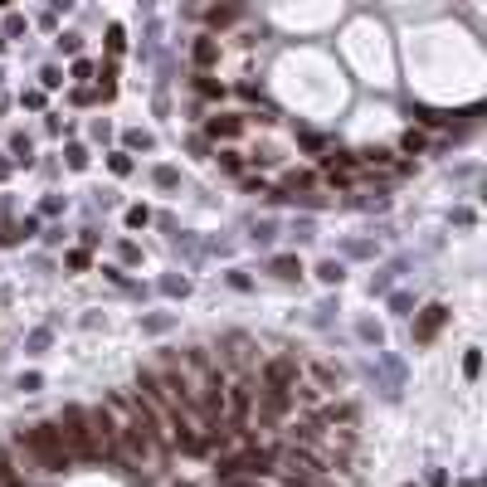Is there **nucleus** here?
I'll return each instance as SVG.
<instances>
[{"mask_svg": "<svg viewBox=\"0 0 487 487\" xmlns=\"http://www.w3.org/2000/svg\"><path fill=\"white\" fill-rule=\"evenodd\" d=\"M15 453L25 468H39V473H64L69 463H74V448L64 443V433L59 424H34L15 438Z\"/></svg>", "mask_w": 487, "mask_h": 487, "instance_id": "nucleus-1", "label": "nucleus"}, {"mask_svg": "<svg viewBox=\"0 0 487 487\" xmlns=\"http://www.w3.org/2000/svg\"><path fill=\"white\" fill-rule=\"evenodd\" d=\"M59 433H64V443L74 448V458H88V409L79 405H64V414H59Z\"/></svg>", "mask_w": 487, "mask_h": 487, "instance_id": "nucleus-2", "label": "nucleus"}, {"mask_svg": "<svg viewBox=\"0 0 487 487\" xmlns=\"http://www.w3.org/2000/svg\"><path fill=\"white\" fill-rule=\"evenodd\" d=\"M298 376H302L298 356H273L268 366H263V385H273V390H293Z\"/></svg>", "mask_w": 487, "mask_h": 487, "instance_id": "nucleus-3", "label": "nucleus"}, {"mask_svg": "<svg viewBox=\"0 0 487 487\" xmlns=\"http://www.w3.org/2000/svg\"><path fill=\"white\" fill-rule=\"evenodd\" d=\"M443 322H448V307H443V302H429V307L414 317V346H429Z\"/></svg>", "mask_w": 487, "mask_h": 487, "instance_id": "nucleus-4", "label": "nucleus"}, {"mask_svg": "<svg viewBox=\"0 0 487 487\" xmlns=\"http://www.w3.org/2000/svg\"><path fill=\"white\" fill-rule=\"evenodd\" d=\"M224 351H229V361H234L239 371H253V361H258L253 336H244V331H229V336H224Z\"/></svg>", "mask_w": 487, "mask_h": 487, "instance_id": "nucleus-5", "label": "nucleus"}, {"mask_svg": "<svg viewBox=\"0 0 487 487\" xmlns=\"http://www.w3.org/2000/svg\"><path fill=\"white\" fill-rule=\"evenodd\" d=\"M239 15H244V5H239V0H215V5L205 10V20H210V29H224V25H234Z\"/></svg>", "mask_w": 487, "mask_h": 487, "instance_id": "nucleus-6", "label": "nucleus"}, {"mask_svg": "<svg viewBox=\"0 0 487 487\" xmlns=\"http://www.w3.org/2000/svg\"><path fill=\"white\" fill-rule=\"evenodd\" d=\"M205 132L215 136V141H234V136L244 132V117H229V112H219V117H210V122H205Z\"/></svg>", "mask_w": 487, "mask_h": 487, "instance_id": "nucleus-7", "label": "nucleus"}, {"mask_svg": "<svg viewBox=\"0 0 487 487\" xmlns=\"http://www.w3.org/2000/svg\"><path fill=\"white\" fill-rule=\"evenodd\" d=\"M268 273H273V278H283V283H293V278H298V273H302L298 253H278V258H273V263H268Z\"/></svg>", "mask_w": 487, "mask_h": 487, "instance_id": "nucleus-8", "label": "nucleus"}, {"mask_svg": "<svg viewBox=\"0 0 487 487\" xmlns=\"http://www.w3.org/2000/svg\"><path fill=\"white\" fill-rule=\"evenodd\" d=\"M195 64H200V69H215V64H219V44L210 39V34L195 39Z\"/></svg>", "mask_w": 487, "mask_h": 487, "instance_id": "nucleus-9", "label": "nucleus"}, {"mask_svg": "<svg viewBox=\"0 0 487 487\" xmlns=\"http://www.w3.org/2000/svg\"><path fill=\"white\" fill-rule=\"evenodd\" d=\"M312 186H317V176H312V171H293V176L283 181V190H288V195H298V190H302V195H307V190H312Z\"/></svg>", "mask_w": 487, "mask_h": 487, "instance_id": "nucleus-10", "label": "nucleus"}, {"mask_svg": "<svg viewBox=\"0 0 487 487\" xmlns=\"http://www.w3.org/2000/svg\"><path fill=\"white\" fill-rule=\"evenodd\" d=\"M0 487H20V473L10 468V453L0 448Z\"/></svg>", "mask_w": 487, "mask_h": 487, "instance_id": "nucleus-11", "label": "nucleus"}, {"mask_svg": "<svg viewBox=\"0 0 487 487\" xmlns=\"http://www.w3.org/2000/svg\"><path fill=\"white\" fill-rule=\"evenodd\" d=\"M195 88H200L205 98H224V83H215L210 74H205V69H200V79H195Z\"/></svg>", "mask_w": 487, "mask_h": 487, "instance_id": "nucleus-12", "label": "nucleus"}, {"mask_svg": "<svg viewBox=\"0 0 487 487\" xmlns=\"http://www.w3.org/2000/svg\"><path fill=\"white\" fill-rule=\"evenodd\" d=\"M156 186H161V190H176V186H181L176 166H156Z\"/></svg>", "mask_w": 487, "mask_h": 487, "instance_id": "nucleus-13", "label": "nucleus"}, {"mask_svg": "<svg viewBox=\"0 0 487 487\" xmlns=\"http://www.w3.org/2000/svg\"><path fill=\"white\" fill-rule=\"evenodd\" d=\"M463 376H468V380H478V376H483V356H478V351H468V356H463Z\"/></svg>", "mask_w": 487, "mask_h": 487, "instance_id": "nucleus-14", "label": "nucleus"}, {"mask_svg": "<svg viewBox=\"0 0 487 487\" xmlns=\"http://www.w3.org/2000/svg\"><path fill=\"white\" fill-rule=\"evenodd\" d=\"M400 146H405V151H424V132H419V127H409V132L400 136Z\"/></svg>", "mask_w": 487, "mask_h": 487, "instance_id": "nucleus-15", "label": "nucleus"}, {"mask_svg": "<svg viewBox=\"0 0 487 487\" xmlns=\"http://www.w3.org/2000/svg\"><path fill=\"white\" fill-rule=\"evenodd\" d=\"M317 278H322V283H341V263H336V258H326L322 268H317Z\"/></svg>", "mask_w": 487, "mask_h": 487, "instance_id": "nucleus-16", "label": "nucleus"}, {"mask_svg": "<svg viewBox=\"0 0 487 487\" xmlns=\"http://www.w3.org/2000/svg\"><path fill=\"white\" fill-rule=\"evenodd\" d=\"M312 376L322 380V385H341V371L336 366H312Z\"/></svg>", "mask_w": 487, "mask_h": 487, "instance_id": "nucleus-17", "label": "nucleus"}, {"mask_svg": "<svg viewBox=\"0 0 487 487\" xmlns=\"http://www.w3.org/2000/svg\"><path fill=\"white\" fill-rule=\"evenodd\" d=\"M161 288L171 293V298H186V293H190V283H186V278H161Z\"/></svg>", "mask_w": 487, "mask_h": 487, "instance_id": "nucleus-18", "label": "nucleus"}, {"mask_svg": "<svg viewBox=\"0 0 487 487\" xmlns=\"http://www.w3.org/2000/svg\"><path fill=\"white\" fill-rule=\"evenodd\" d=\"M108 166L117 171V176H127V171H132V156H127V151H112V156H108Z\"/></svg>", "mask_w": 487, "mask_h": 487, "instance_id": "nucleus-19", "label": "nucleus"}, {"mask_svg": "<svg viewBox=\"0 0 487 487\" xmlns=\"http://www.w3.org/2000/svg\"><path fill=\"white\" fill-rule=\"evenodd\" d=\"M64 263H69V268H74V273H83V268H88V248H74V253H69Z\"/></svg>", "mask_w": 487, "mask_h": 487, "instance_id": "nucleus-20", "label": "nucleus"}, {"mask_svg": "<svg viewBox=\"0 0 487 487\" xmlns=\"http://www.w3.org/2000/svg\"><path fill=\"white\" fill-rule=\"evenodd\" d=\"M49 336H54V331H49V326H39V331L29 336V351H44V346H49Z\"/></svg>", "mask_w": 487, "mask_h": 487, "instance_id": "nucleus-21", "label": "nucleus"}, {"mask_svg": "<svg viewBox=\"0 0 487 487\" xmlns=\"http://www.w3.org/2000/svg\"><path fill=\"white\" fill-rule=\"evenodd\" d=\"M219 166H224V171H244V156L239 151H219Z\"/></svg>", "mask_w": 487, "mask_h": 487, "instance_id": "nucleus-22", "label": "nucleus"}, {"mask_svg": "<svg viewBox=\"0 0 487 487\" xmlns=\"http://www.w3.org/2000/svg\"><path fill=\"white\" fill-rule=\"evenodd\" d=\"M10 151H15L20 161H29V136H10Z\"/></svg>", "mask_w": 487, "mask_h": 487, "instance_id": "nucleus-23", "label": "nucleus"}, {"mask_svg": "<svg viewBox=\"0 0 487 487\" xmlns=\"http://www.w3.org/2000/svg\"><path fill=\"white\" fill-rule=\"evenodd\" d=\"M122 44H127V34H122V25H112V29H108V49H112V54H117Z\"/></svg>", "mask_w": 487, "mask_h": 487, "instance_id": "nucleus-24", "label": "nucleus"}, {"mask_svg": "<svg viewBox=\"0 0 487 487\" xmlns=\"http://www.w3.org/2000/svg\"><path fill=\"white\" fill-rule=\"evenodd\" d=\"M69 166L83 171V166H88V151H83V146H69Z\"/></svg>", "mask_w": 487, "mask_h": 487, "instance_id": "nucleus-25", "label": "nucleus"}, {"mask_svg": "<svg viewBox=\"0 0 487 487\" xmlns=\"http://www.w3.org/2000/svg\"><path fill=\"white\" fill-rule=\"evenodd\" d=\"M146 219H151V215H146V210H141V205H132V210H127V224H132V229H141V224H146Z\"/></svg>", "mask_w": 487, "mask_h": 487, "instance_id": "nucleus-26", "label": "nucleus"}, {"mask_svg": "<svg viewBox=\"0 0 487 487\" xmlns=\"http://www.w3.org/2000/svg\"><path fill=\"white\" fill-rule=\"evenodd\" d=\"M127 146H141V151H146V146H151V132H127Z\"/></svg>", "mask_w": 487, "mask_h": 487, "instance_id": "nucleus-27", "label": "nucleus"}, {"mask_svg": "<svg viewBox=\"0 0 487 487\" xmlns=\"http://www.w3.org/2000/svg\"><path fill=\"white\" fill-rule=\"evenodd\" d=\"M79 44H83L79 34H64V39H59V49H64V54H79Z\"/></svg>", "mask_w": 487, "mask_h": 487, "instance_id": "nucleus-28", "label": "nucleus"}, {"mask_svg": "<svg viewBox=\"0 0 487 487\" xmlns=\"http://www.w3.org/2000/svg\"><path fill=\"white\" fill-rule=\"evenodd\" d=\"M5 34H25V15H10L5 20Z\"/></svg>", "mask_w": 487, "mask_h": 487, "instance_id": "nucleus-29", "label": "nucleus"}, {"mask_svg": "<svg viewBox=\"0 0 487 487\" xmlns=\"http://www.w3.org/2000/svg\"><path fill=\"white\" fill-rule=\"evenodd\" d=\"M361 336H366V341H376V346H380V326H376V322H361Z\"/></svg>", "mask_w": 487, "mask_h": 487, "instance_id": "nucleus-30", "label": "nucleus"}, {"mask_svg": "<svg viewBox=\"0 0 487 487\" xmlns=\"http://www.w3.org/2000/svg\"><path fill=\"white\" fill-rule=\"evenodd\" d=\"M39 79H44V88H59V83H64V74H59V69H44Z\"/></svg>", "mask_w": 487, "mask_h": 487, "instance_id": "nucleus-31", "label": "nucleus"}, {"mask_svg": "<svg viewBox=\"0 0 487 487\" xmlns=\"http://www.w3.org/2000/svg\"><path fill=\"white\" fill-rule=\"evenodd\" d=\"M49 5H54V10H69V5H74V0H49Z\"/></svg>", "mask_w": 487, "mask_h": 487, "instance_id": "nucleus-32", "label": "nucleus"}, {"mask_svg": "<svg viewBox=\"0 0 487 487\" xmlns=\"http://www.w3.org/2000/svg\"><path fill=\"white\" fill-rule=\"evenodd\" d=\"M229 487H258V483H239V478H234V483H229Z\"/></svg>", "mask_w": 487, "mask_h": 487, "instance_id": "nucleus-33", "label": "nucleus"}, {"mask_svg": "<svg viewBox=\"0 0 487 487\" xmlns=\"http://www.w3.org/2000/svg\"><path fill=\"white\" fill-rule=\"evenodd\" d=\"M405 487H414V483H405Z\"/></svg>", "mask_w": 487, "mask_h": 487, "instance_id": "nucleus-34", "label": "nucleus"}, {"mask_svg": "<svg viewBox=\"0 0 487 487\" xmlns=\"http://www.w3.org/2000/svg\"><path fill=\"white\" fill-rule=\"evenodd\" d=\"M0 5H5V0H0Z\"/></svg>", "mask_w": 487, "mask_h": 487, "instance_id": "nucleus-35", "label": "nucleus"}]
</instances>
